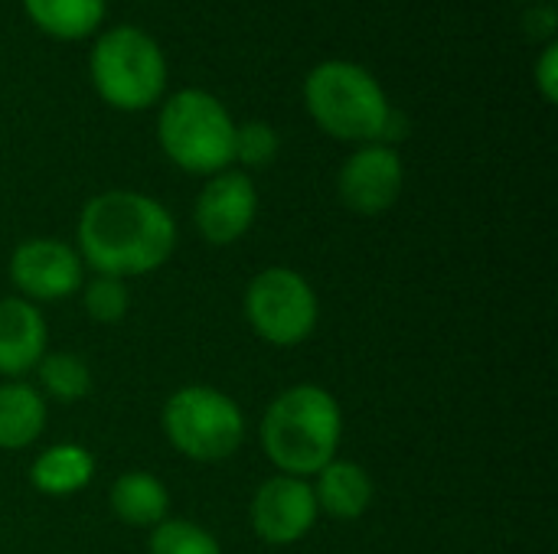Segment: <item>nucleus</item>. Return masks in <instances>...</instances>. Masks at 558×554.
Returning a JSON list of instances; mask_svg holds the SVG:
<instances>
[{
    "mask_svg": "<svg viewBox=\"0 0 558 554\" xmlns=\"http://www.w3.org/2000/svg\"><path fill=\"white\" fill-rule=\"evenodd\" d=\"M78 258L105 278H144L163 268L177 248V222L157 199L134 189H108L78 216Z\"/></svg>",
    "mask_w": 558,
    "mask_h": 554,
    "instance_id": "1",
    "label": "nucleus"
},
{
    "mask_svg": "<svg viewBox=\"0 0 558 554\" xmlns=\"http://www.w3.org/2000/svg\"><path fill=\"white\" fill-rule=\"evenodd\" d=\"M262 451L284 477H317L343 438V411L320 385L284 389L262 418Z\"/></svg>",
    "mask_w": 558,
    "mask_h": 554,
    "instance_id": "2",
    "label": "nucleus"
},
{
    "mask_svg": "<svg viewBox=\"0 0 558 554\" xmlns=\"http://www.w3.org/2000/svg\"><path fill=\"white\" fill-rule=\"evenodd\" d=\"M307 108L324 131L343 140H379L386 137L392 108L379 82L356 62L330 59L320 62L304 85Z\"/></svg>",
    "mask_w": 558,
    "mask_h": 554,
    "instance_id": "3",
    "label": "nucleus"
},
{
    "mask_svg": "<svg viewBox=\"0 0 558 554\" xmlns=\"http://www.w3.org/2000/svg\"><path fill=\"white\" fill-rule=\"evenodd\" d=\"M157 134L167 157L190 173H219L235 160V124L209 91H177L160 111Z\"/></svg>",
    "mask_w": 558,
    "mask_h": 554,
    "instance_id": "4",
    "label": "nucleus"
},
{
    "mask_svg": "<svg viewBox=\"0 0 558 554\" xmlns=\"http://www.w3.org/2000/svg\"><path fill=\"white\" fill-rule=\"evenodd\" d=\"M163 434L186 460L219 464L242 447L245 415L213 385H183L163 405Z\"/></svg>",
    "mask_w": 558,
    "mask_h": 554,
    "instance_id": "5",
    "label": "nucleus"
},
{
    "mask_svg": "<svg viewBox=\"0 0 558 554\" xmlns=\"http://www.w3.org/2000/svg\"><path fill=\"white\" fill-rule=\"evenodd\" d=\"M92 75L98 91L118 108L150 104L167 78L160 46L137 26L108 29L92 52Z\"/></svg>",
    "mask_w": 558,
    "mask_h": 554,
    "instance_id": "6",
    "label": "nucleus"
},
{
    "mask_svg": "<svg viewBox=\"0 0 558 554\" xmlns=\"http://www.w3.org/2000/svg\"><path fill=\"white\" fill-rule=\"evenodd\" d=\"M320 304L311 281L291 268H265L245 291V320L271 346L291 349L317 330Z\"/></svg>",
    "mask_w": 558,
    "mask_h": 554,
    "instance_id": "7",
    "label": "nucleus"
},
{
    "mask_svg": "<svg viewBox=\"0 0 558 554\" xmlns=\"http://www.w3.org/2000/svg\"><path fill=\"white\" fill-rule=\"evenodd\" d=\"M10 281L29 304L65 300L82 291L85 264L75 248L59 238L20 242L10 255Z\"/></svg>",
    "mask_w": 558,
    "mask_h": 554,
    "instance_id": "8",
    "label": "nucleus"
},
{
    "mask_svg": "<svg viewBox=\"0 0 558 554\" xmlns=\"http://www.w3.org/2000/svg\"><path fill=\"white\" fill-rule=\"evenodd\" d=\"M317 500L301 477H271L252 500V529L265 545H294L317 526Z\"/></svg>",
    "mask_w": 558,
    "mask_h": 554,
    "instance_id": "9",
    "label": "nucleus"
},
{
    "mask_svg": "<svg viewBox=\"0 0 558 554\" xmlns=\"http://www.w3.org/2000/svg\"><path fill=\"white\" fill-rule=\"evenodd\" d=\"M402 157L386 144L360 147L340 170V199L360 216H383L402 193Z\"/></svg>",
    "mask_w": 558,
    "mask_h": 554,
    "instance_id": "10",
    "label": "nucleus"
},
{
    "mask_svg": "<svg viewBox=\"0 0 558 554\" xmlns=\"http://www.w3.org/2000/svg\"><path fill=\"white\" fill-rule=\"evenodd\" d=\"M258 212V193L245 173H216L196 199V229L209 245L239 242Z\"/></svg>",
    "mask_w": 558,
    "mask_h": 554,
    "instance_id": "11",
    "label": "nucleus"
},
{
    "mask_svg": "<svg viewBox=\"0 0 558 554\" xmlns=\"http://www.w3.org/2000/svg\"><path fill=\"white\" fill-rule=\"evenodd\" d=\"M49 330L36 304L23 297L0 300V376L20 379L46 356Z\"/></svg>",
    "mask_w": 558,
    "mask_h": 554,
    "instance_id": "12",
    "label": "nucleus"
},
{
    "mask_svg": "<svg viewBox=\"0 0 558 554\" xmlns=\"http://www.w3.org/2000/svg\"><path fill=\"white\" fill-rule=\"evenodd\" d=\"M314 500L317 509H324L333 519L353 522L373 506V480L369 473L353 464V460H330L317 477H314Z\"/></svg>",
    "mask_w": 558,
    "mask_h": 554,
    "instance_id": "13",
    "label": "nucleus"
},
{
    "mask_svg": "<svg viewBox=\"0 0 558 554\" xmlns=\"http://www.w3.org/2000/svg\"><path fill=\"white\" fill-rule=\"evenodd\" d=\"M108 503H111V513L124 526H131V529H154L170 513V493H167V487L154 473H144V470L121 473L111 483Z\"/></svg>",
    "mask_w": 558,
    "mask_h": 554,
    "instance_id": "14",
    "label": "nucleus"
},
{
    "mask_svg": "<svg viewBox=\"0 0 558 554\" xmlns=\"http://www.w3.org/2000/svg\"><path fill=\"white\" fill-rule=\"evenodd\" d=\"M92 477H95V457L78 444L46 447L29 467V483L46 496H72L85 490Z\"/></svg>",
    "mask_w": 558,
    "mask_h": 554,
    "instance_id": "15",
    "label": "nucleus"
},
{
    "mask_svg": "<svg viewBox=\"0 0 558 554\" xmlns=\"http://www.w3.org/2000/svg\"><path fill=\"white\" fill-rule=\"evenodd\" d=\"M46 428V398L26 382L0 385V451L36 444Z\"/></svg>",
    "mask_w": 558,
    "mask_h": 554,
    "instance_id": "16",
    "label": "nucleus"
},
{
    "mask_svg": "<svg viewBox=\"0 0 558 554\" xmlns=\"http://www.w3.org/2000/svg\"><path fill=\"white\" fill-rule=\"evenodd\" d=\"M36 376H39V385L49 398L62 402V405H72L78 398L88 395L92 389V372H88V362L75 353H46L36 366Z\"/></svg>",
    "mask_w": 558,
    "mask_h": 554,
    "instance_id": "17",
    "label": "nucleus"
},
{
    "mask_svg": "<svg viewBox=\"0 0 558 554\" xmlns=\"http://www.w3.org/2000/svg\"><path fill=\"white\" fill-rule=\"evenodd\" d=\"M26 10L56 36H82L101 20L105 0H26Z\"/></svg>",
    "mask_w": 558,
    "mask_h": 554,
    "instance_id": "18",
    "label": "nucleus"
},
{
    "mask_svg": "<svg viewBox=\"0 0 558 554\" xmlns=\"http://www.w3.org/2000/svg\"><path fill=\"white\" fill-rule=\"evenodd\" d=\"M150 554H222L219 542L190 519H163L150 529Z\"/></svg>",
    "mask_w": 558,
    "mask_h": 554,
    "instance_id": "19",
    "label": "nucleus"
},
{
    "mask_svg": "<svg viewBox=\"0 0 558 554\" xmlns=\"http://www.w3.org/2000/svg\"><path fill=\"white\" fill-rule=\"evenodd\" d=\"M82 304H85V313L95 323H121L128 317L131 294H128L124 281L98 274L95 281L82 284Z\"/></svg>",
    "mask_w": 558,
    "mask_h": 554,
    "instance_id": "20",
    "label": "nucleus"
},
{
    "mask_svg": "<svg viewBox=\"0 0 558 554\" xmlns=\"http://www.w3.org/2000/svg\"><path fill=\"white\" fill-rule=\"evenodd\" d=\"M278 153V134L262 124V121H248L242 127H235V157L245 167H262Z\"/></svg>",
    "mask_w": 558,
    "mask_h": 554,
    "instance_id": "21",
    "label": "nucleus"
},
{
    "mask_svg": "<svg viewBox=\"0 0 558 554\" xmlns=\"http://www.w3.org/2000/svg\"><path fill=\"white\" fill-rule=\"evenodd\" d=\"M536 75H539V88H543V95L549 98V101H556V91H558V49L556 46H546V52H543V59H539V69H536Z\"/></svg>",
    "mask_w": 558,
    "mask_h": 554,
    "instance_id": "22",
    "label": "nucleus"
}]
</instances>
